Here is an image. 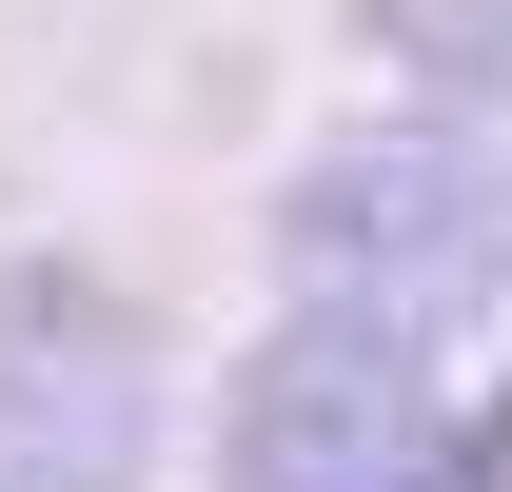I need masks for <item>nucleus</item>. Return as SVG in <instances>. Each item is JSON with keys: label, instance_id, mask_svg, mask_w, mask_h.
Masks as SVG:
<instances>
[{"label": "nucleus", "instance_id": "f03ea898", "mask_svg": "<svg viewBox=\"0 0 512 492\" xmlns=\"http://www.w3.org/2000/svg\"><path fill=\"white\" fill-rule=\"evenodd\" d=\"M493 276H512V237H493V178H473L453 138H355V158L296 178V296L453 335Z\"/></svg>", "mask_w": 512, "mask_h": 492}, {"label": "nucleus", "instance_id": "f257e3e1", "mask_svg": "<svg viewBox=\"0 0 512 492\" xmlns=\"http://www.w3.org/2000/svg\"><path fill=\"white\" fill-rule=\"evenodd\" d=\"M217 473H237V492H493L512 473V394L434 374L414 315H335L316 296L276 355L237 374Z\"/></svg>", "mask_w": 512, "mask_h": 492}]
</instances>
